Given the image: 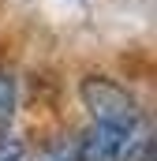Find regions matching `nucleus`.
<instances>
[{
  "mask_svg": "<svg viewBox=\"0 0 157 161\" xmlns=\"http://www.w3.org/2000/svg\"><path fill=\"white\" fill-rule=\"evenodd\" d=\"M78 97H82L86 113H90L97 124H120V127H131V124L142 120L135 94H131L123 82L109 79V75H86V79L78 82Z\"/></svg>",
  "mask_w": 157,
  "mask_h": 161,
  "instance_id": "f257e3e1",
  "label": "nucleus"
},
{
  "mask_svg": "<svg viewBox=\"0 0 157 161\" xmlns=\"http://www.w3.org/2000/svg\"><path fill=\"white\" fill-rule=\"evenodd\" d=\"M138 124L120 127V124H97L94 120L75 142V161H123L127 158V146H131V135H135Z\"/></svg>",
  "mask_w": 157,
  "mask_h": 161,
  "instance_id": "f03ea898",
  "label": "nucleus"
},
{
  "mask_svg": "<svg viewBox=\"0 0 157 161\" xmlns=\"http://www.w3.org/2000/svg\"><path fill=\"white\" fill-rule=\"evenodd\" d=\"M15 101H19L15 79H11L8 71H0V127H8V120L15 116Z\"/></svg>",
  "mask_w": 157,
  "mask_h": 161,
  "instance_id": "7ed1b4c3",
  "label": "nucleus"
},
{
  "mask_svg": "<svg viewBox=\"0 0 157 161\" xmlns=\"http://www.w3.org/2000/svg\"><path fill=\"white\" fill-rule=\"evenodd\" d=\"M34 161H75V146L64 142V139H52L34 154Z\"/></svg>",
  "mask_w": 157,
  "mask_h": 161,
  "instance_id": "20e7f679",
  "label": "nucleus"
},
{
  "mask_svg": "<svg viewBox=\"0 0 157 161\" xmlns=\"http://www.w3.org/2000/svg\"><path fill=\"white\" fill-rule=\"evenodd\" d=\"M0 161H23V142L19 139H0Z\"/></svg>",
  "mask_w": 157,
  "mask_h": 161,
  "instance_id": "39448f33",
  "label": "nucleus"
}]
</instances>
